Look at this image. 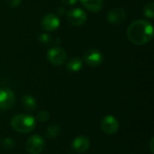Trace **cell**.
<instances>
[{
    "instance_id": "1",
    "label": "cell",
    "mask_w": 154,
    "mask_h": 154,
    "mask_svg": "<svg viewBox=\"0 0 154 154\" xmlns=\"http://www.w3.org/2000/svg\"><path fill=\"white\" fill-rule=\"evenodd\" d=\"M127 36L131 42L136 45H143L153 38V27L146 20H136L127 29Z\"/></svg>"
},
{
    "instance_id": "2",
    "label": "cell",
    "mask_w": 154,
    "mask_h": 154,
    "mask_svg": "<svg viewBox=\"0 0 154 154\" xmlns=\"http://www.w3.org/2000/svg\"><path fill=\"white\" fill-rule=\"evenodd\" d=\"M11 127L21 134H28L34 130L36 126V119L30 115H16L10 121Z\"/></svg>"
},
{
    "instance_id": "3",
    "label": "cell",
    "mask_w": 154,
    "mask_h": 154,
    "mask_svg": "<svg viewBox=\"0 0 154 154\" xmlns=\"http://www.w3.org/2000/svg\"><path fill=\"white\" fill-rule=\"evenodd\" d=\"M45 147L43 138L38 134H33L28 138L25 143V149L30 154H40Z\"/></svg>"
},
{
    "instance_id": "4",
    "label": "cell",
    "mask_w": 154,
    "mask_h": 154,
    "mask_svg": "<svg viewBox=\"0 0 154 154\" xmlns=\"http://www.w3.org/2000/svg\"><path fill=\"white\" fill-rule=\"evenodd\" d=\"M47 58L49 61L54 66H61L67 60L66 51L60 47H54L48 51Z\"/></svg>"
},
{
    "instance_id": "5",
    "label": "cell",
    "mask_w": 154,
    "mask_h": 154,
    "mask_svg": "<svg viewBox=\"0 0 154 154\" xmlns=\"http://www.w3.org/2000/svg\"><path fill=\"white\" fill-rule=\"evenodd\" d=\"M66 16H67V19L69 20V22L74 26H80V25L84 24L88 19L87 14L85 13V11H83L80 8L70 9L68 12Z\"/></svg>"
},
{
    "instance_id": "6",
    "label": "cell",
    "mask_w": 154,
    "mask_h": 154,
    "mask_svg": "<svg viewBox=\"0 0 154 154\" xmlns=\"http://www.w3.org/2000/svg\"><path fill=\"white\" fill-rule=\"evenodd\" d=\"M101 129L106 134H115L119 129V122L114 116H106L101 121Z\"/></svg>"
},
{
    "instance_id": "7",
    "label": "cell",
    "mask_w": 154,
    "mask_h": 154,
    "mask_svg": "<svg viewBox=\"0 0 154 154\" xmlns=\"http://www.w3.org/2000/svg\"><path fill=\"white\" fill-rule=\"evenodd\" d=\"M84 60L88 66L97 67L103 62L104 56L100 51H98L97 49H90L85 52Z\"/></svg>"
},
{
    "instance_id": "8",
    "label": "cell",
    "mask_w": 154,
    "mask_h": 154,
    "mask_svg": "<svg viewBox=\"0 0 154 154\" xmlns=\"http://www.w3.org/2000/svg\"><path fill=\"white\" fill-rule=\"evenodd\" d=\"M15 101V97L14 92L9 88L0 89V108L9 109L11 108Z\"/></svg>"
},
{
    "instance_id": "9",
    "label": "cell",
    "mask_w": 154,
    "mask_h": 154,
    "mask_svg": "<svg viewBox=\"0 0 154 154\" xmlns=\"http://www.w3.org/2000/svg\"><path fill=\"white\" fill-rule=\"evenodd\" d=\"M60 26V18L53 14H46L42 21V27L48 32H52Z\"/></svg>"
},
{
    "instance_id": "10",
    "label": "cell",
    "mask_w": 154,
    "mask_h": 154,
    "mask_svg": "<svg viewBox=\"0 0 154 154\" xmlns=\"http://www.w3.org/2000/svg\"><path fill=\"white\" fill-rule=\"evenodd\" d=\"M107 21L112 24H118L123 23L126 18L125 11L121 7H116L110 10L107 14Z\"/></svg>"
},
{
    "instance_id": "11",
    "label": "cell",
    "mask_w": 154,
    "mask_h": 154,
    "mask_svg": "<svg viewBox=\"0 0 154 154\" xmlns=\"http://www.w3.org/2000/svg\"><path fill=\"white\" fill-rule=\"evenodd\" d=\"M89 140L85 136H78L72 142V149L78 153H83L89 148Z\"/></svg>"
},
{
    "instance_id": "12",
    "label": "cell",
    "mask_w": 154,
    "mask_h": 154,
    "mask_svg": "<svg viewBox=\"0 0 154 154\" xmlns=\"http://www.w3.org/2000/svg\"><path fill=\"white\" fill-rule=\"evenodd\" d=\"M84 7L93 13L99 12L103 5V0H80Z\"/></svg>"
},
{
    "instance_id": "13",
    "label": "cell",
    "mask_w": 154,
    "mask_h": 154,
    "mask_svg": "<svg viewBox=\"0 0 154 154\" xmlns=\"http://www.w3.org/2000/svg\"><path fill=\"white\" fill-rule=\"evenodd\" d=\"M21 103H22L23 107L24 109H26L27 111H30V112H33L37 107V102H36L35 98L31 95L23 96L22 97Z\"/></svg>"
},
{
    "instance_id": "14",
    "label": "cell",
    "mask_w": 154,
    "mask_h": 154,
    "mask_svg": "<svg viewBox=\"0 0 154 154\" xmlns=\"http://www.w3.org/2000/svg\"><path fill=\"white\" fill-rule=\"evenodd\" d=\"M83 67L82 60L79 57H74L69 60L67 63V69L70 72H78Z\"/></svg>"
},
{
    "instance_id": "15",
    "label": "cell",
    "mask_w": 154,
    "mask_h": 154,
    "mask_svg": "<svg viewBox=\"0 0 154 154\" xmlns=\"http://www.w3.org/2000/svg\"><path fill=\"white\" fill-rule=\"evenodd\" d=\"M60 133V127L57 125H50L47 130H46V134L48 136V138H56Z\"/></svg>"
},
{
    "instance_id": "16",
    "label": "cell",
    "mask_w": 154,
    "mask_h": 154,
    "mask_svg": "<svg viewBox=\"0 0 154 154\" xmlns=\"http://www.w3.org/2000/svg\"><path fill=\"white\" fill-rule=\"evenodd\" d=\"M143 14L147 18L152 19L154 17V4L153 2H150L148 3L143 10Z\"/></svg>"
},
{
    "instance_id": "17",
    "label": "cell",
    "mask_w": 154,
    "mask_h": 154,
    "mask_svg": "<svg viewBox=\"0 0 154 154\" xmlns=\"http://www.w3.org/2000/svg\"><path fill=\"white\" fill-rule=\"evenodd\" d=\"M50 117V115L47 111H41L37 116H36V119L39 121V122H46Z\"/></svg>"
},
{
    "instance_id": "18",
    "label": "cell",
    "mask_w": 154,
    "mask_h": 154,
    "mask_svg": "<svg viewBox=\"0 0 154 154\" xmlns=\"http://www.w3.org/2000/svg\"><path fill=\"white\" fill-rule=\"evenodd\" d=\"M3 146H4L5 149H12V148L14 146V140L11 139V138H5V139L3 141Z\"/></svg>"
},
{
    "instance_id": "19",
    "label": "cell",
    "mask_w": 154,
    "mask_h": 154,
    "mask_svg": "<svg viewBox=\"0 0 154 154\" xmlns=\"http://www.w3.org/2000/svg\"><path fill=\"white\" fill-rule=\"evenodd\" d=\"M39 41L42 44H49V42H51V36L47 33H42L39 36Z\"/></svg>"
},
{
    "instance_id": "20",
    "label": "cell",
    "mask_w": 154,
    "mask_h": 154,
    "mask_svg": "<svg viewBox=\"0 0 154 154\" xmlns=\"http://www.w3.org/2000/svg\"><path fill=\"white\" fill-rule=\"evenodd\" d=\"M21 1L22 0H7V4L9 6L14 8V7H17L21 4Z\"/></svg>"
},
{
    "instance_id": "21",
    "label": "cell",
    "mask_w": 154,
    "mask_h": 154,
    "mask_svg": "<svg viewBox=\"0 0 154 154\" xmlns=\"http://www.w3.org/2000/svg\"><path fill=\"white\" fill-rule=\"evenodd\" d=\"M78 2V0H62V3L65 5H73Z\"/></svg>"
},
{
    "instance_id": "22",
    "label": "cell",
    "mask_w": 154,
    "mask_h": 154,
    "mask_svg": "<svg viewBox=\"0 0 154 154\" xmlns=\"http://www.w3.org/2000/svg\"><path fill=\"white\" fill-rule=\"evenodd\" d=\"M154 138L152 137L151 138V141H150V150H151V153L153 154L154 153Z\"/></svg>"
}]
</instances>
